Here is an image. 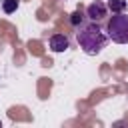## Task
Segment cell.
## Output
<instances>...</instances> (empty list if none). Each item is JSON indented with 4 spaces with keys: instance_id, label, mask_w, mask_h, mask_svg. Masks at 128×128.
<instances>
[{
    "instance_id": "obj_7",
    "label": "cell",
    "mask_w": 128,
    "mask_h": 128,
    "mask_svg": "<svg viewBox=\"0 0 128 128\" xmlns=\"http://www.w3.org/2000/svg\"><path fill=\"white\" fill-rule=\"evenodd\" d=\"M82 22H84V14H82L80 10L72 12V16H70V24H72V26H80Z\"/></svg>"
},
{
    "instance_id": "obj_3",
    "label": "cell",
    "mask_w": 128,
    "mask_h": 128,
    "mask_svg": "<svg viewBox=\"0 0 128 128\" xmlns=\"http://www.w3.org/2000/svg\"><path fill=\"white\" fill-rule=\"evenodd\" d=\"M108 14V6L102 2V0H94L92 4H88L86 8V16L92 20V22H102Z\"/></svg>"
},
{
    "instance_id": "obj_8",
    "label": "cell",
    "mask_w": 128,
    "mask_h": 128,
    "mask_svg": "<svg viewBox=\"0 0 128 128\" xmlns=\"http://www.w3.org/2000/svg\"><path fill=\"white\" fill-rule=\"evenodd\" d=\"M0 126H2V122H0Z\"/></svg>"
},
{
    "instance_id": "obj_1",
    "label": "cell",
    "mask_w": 128,
    "mask_h": 128,
    "mask_svg": "<svg viewBox=\"0 0 128 128\" xmlns=\"http://www.w3.org/2000/svg\"><path fill=\"white\" fill-rule=\"evenodd\" d=\"M78 30H76V42H78V46L88 54V56H96V54H100L104 48H106V44H108V34L100 28V24L98 22H88V24H80V26H76Z\"/></svg>"
},
{
    "instance_id": "obj_6",
    "label": "cell",
    "mask_w": 128,
    "mask_h": 128,
    "mask_svg": "<svg viewBox=\"0 0 128 128\" xmlns=\"http://www.w3.org/2000/svg\"><path fill=\"white\" fill-rule=\"evenodd\" d=\"M16 8H18V0H2V10L6 14L16 12Z\"/></svg>"
},
{
    "instance_id": "obj_4",
    "label": "cell",
    "mask_w": 128,
    "mask_h": 128,
    "mask_svg": "<svg viewBox=\"0 0 128 128\" xmlns=\"http://www.w3.org/2000/svg\"><path fill=\"white\" fill-rule=\"evenodd\" d=\"M48 44H50V50L52 52H66L68 46H70L66 34H52L50 40H48Z\"/></svg>"
},
{
    "instance_id": "obj_5",
    "label": "cell",
    "mask_w": 128,
    "mask_h": 128,
    "mask_svg": "<svg viewBox=\"0 0 128 128\" xmlns=\"http://www.w3.org/2000/svg\"><path fill=\"white\" fill-rule=\"evenodd\" d=\"M108 10H112V14H118V12H124L128 8V2L126 0H108Z\"/></svg>"
},
{
    "instance_id": "obj_2",
    "label": "cell",
    "mask_w": 128,
    "mask_h": 128,
    "mask_svg": "<svg viewBox=\"0 0 128 128\" xmlns=\"http://www.w3.org/2000/svg\"><path fill=\"white\" fill-rule=\"evenodd\" d=\"M106 34H108V40L116 44H128V14L124 12L112 14L106 26Z\"/></svg>"
}]
</instances>
